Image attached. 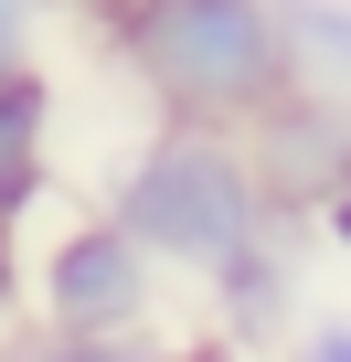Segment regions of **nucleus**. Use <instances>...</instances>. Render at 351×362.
<instances>
[{
  "mask_svg": "<svg viewBox=\"0 0 351 362\" xmlns=\"http://www.w3.org/2000/svg\"><path fill=\"white\" fill-rule=\"evenodd\" d=\"M96 33L117 75L182 128H245L298 86L277 0H107Z\"/></svg>",
  "mask_w": 351,
  "mask_h": 362,
  "instance_id": "nucleus-1",
  "label": "nucleus"
},
{
  "mask_svg": "<svg viewBox=\"0 0 351 362\" xmlns=\"http://www.w3.org/2000/svg\"><path fill=\"white\" fill-rule=\"evenodd\" d=\"M107 214L149 245L160 277H213L234 245H256L277 224V203L256 192V160L234 128H182V117H160L117 181H107Z\"/></svg>",
  "mask_w": 351,
  "mask_h": 362,
  "instance_id": "nucleus-2",
  "label": "nucleus"
},
{
  "mask_svg": "<svg viewBox=\"0 0 351 362\" xmlns=\"http://www.w3.org/2000/svg\"><path fill=\"white\" fill-rule=\"evenodd\" d=\"M22 288H32V320H43L54 341H128V330H149V309H160V267H149V245H138L117 214H75Z\"/></svg>",
  "mask_w": 351,
  "mask_h": 362,
  "instance_id": "nucleus-3",
  "label": "nucleus"
},
{
  "mask_svg": "<svg viewBox=\"0 0 351 362\" xmlns=\"http://www.w3.org/2000/svg\"><path fill=\"white\" fill-rule=\"evenodd\" d=\"M234 139H245V160H256V192H266L287 224H309L319 192L351 170V107L319 96V86H287V96H277L266 117H245Z\"/></svg>",
  "mask_w": 351,
  "mask_h": 362,
  "instance_id": "nucleus-4",
  "label": "nucleus"
},
{
  "mask_svg": "<svg viewBox=\"0 0 351 362\" xmlns=\"http://www.w3.org/2000/svg\"><path fill=\"white\" fill-rule=\"evenodd\" d=\"M298 245H309V224H266L256 245H234L203 288H213V330L234 341V351H277L287 330H298Z\"/></svg>",
  "mask_w": 351,
  "mask_h": 362,
  "instance_id": "nucleus-5",
  "label": "nucleus"
},
{
  "mask_svg": "<svg viewBox=\"0 0 351 362\" xmlns=\"http://www.w3.org/2000/svg\"><path fill=\"white\" fill-rule=\"evenodd\" d=\"M43 192H54V75L22 64L0 75V224L43 214Z\"/></svg>",
  "mask_w": 351,
  "mask_h": 362,
  "instance_id": "nucleus-6",
  "label": "nucleus"
},
{
  "mask_svg": "<svg viewBox=\"0 0 351 362\" xmlns=\"http://www.w3.org/2000/svg\"><path fill=\"white\" fill-rule=\"evenodd\" d=\"M287 11V54H298V86L340 96L351 107V0H277Z\"/></svg>",
  "mask_w": 351,
  "mask_h": 362,
  "instance_id": "nucleus-7",
  "label": "nucleus"
},
{
  "mask_svg": "<svg viewBox=\"0 0 351 362\" xmlns=\"http://www.w3.org/2000/svg\"><path fill=\"white\" fill-rule=\"evenodd\" d=\"M32 362H170V351H149V330H128V341H54V330H43Z\"/></svg>",
  "mask_w": 351,
  "mask_h": 362,
  "instance_id": "nucleus-8",
  "label": "nucleus"
},
{
  "mask_svg": "<svg viewBox=\"0 0 351 362\" xmlns=\"http://www.w3.org/2000/svg\"><path fill=\"white\" fill-rule=\"evenodd\" d=\"M43 11H64V0H0V75H22V64H32Z\"/></svg>",
  "mask_w": 351,
  "mask_h": 362,
  "instance_id": "nucleus-9",
  "label": "nucleus"
},
{
  "mask_svg": "<svg viewBox=\"0 0 351 362\" xmlns=\"http://www.w3.org/2000/svg\"><path fill=\"white\" fill-rule=\"evenodd\" d=\"M287 362H351V320H298L287 330Z\"/></svg>",
  "mask_w": 351,
  "mask_h": 362,
  "instance_id": "nucleus-10",
  "label": "nucleus"
},
{
  "mask_svg": "<svg viewBox=\"0 0 351 362\" xmlns=\"http://www.w3.org/2000/svg\"><path fill=\"white\" fill-rule=\"evenodd\" d=\"M309 235L351 256V170H340V181H330V192H319V214H309Z\"/></svg>",
  "mask_w": 351,
  "mask_h": 362,
  "instance_id": "nucleus-11",
  "label": "nucleus"
},
{
  "mask_svg": "<svg viewBox=\"0 0 351 362\" xmlns=\"http://www.w3.org/2000/svg\"><path fill=\"white\" fill-rule=\"evenodd\" d=\"M32 309V288H22V256H11V224H0V330H11Z\"/></svg>",
  "mask_w": 351,
  "mask_h": 362,
  "instance_id": "nucleus-12",
  "label": "nucleus"
},
{
  "mask_svg": "<svg viewBox=\"0 0 351 362\" xmlns=\"http://www.w3.org/2000/svg\"><path fill=\"white\" fill-rule=\"evenodd\" d=\"M170 362H266V351H234V341H224V330H213V341H203V351H170Z\"/></svg>",
  "mask_w": 351,
  "mask_h": 362,
  "instance_id": "nucleus-13",
  "label": "nucleus"
},
{
  "mask_svg": "<svg viewBox=\"0 0 351 362\" xmlns=\"http://www.w3.org/2000/svg\"><path fill=\"white\" fill-rule=\"evenodd\" d=\"M64 11H85V22H96V11H107V0H64Z\"/></svg>",
  "mask_w": 351,
  "mask_h": 362,
  "instance_id": "nucleus-14",
  "label": "nucleus"
}]
</instances>
